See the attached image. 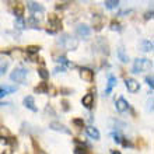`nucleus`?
Listing matches in <instances>:
<instances>
[{
    "label": "nucleus",
    "mask_w": 154,
    "mask_h": 154,
    "mask_svg": "<svg viewBox=\"0 0 154 154\" xmlns=\"http://www.w3.org/2000/svg\"><path fill=\"white\" fill-rule=\"evenodd\" d=\"M150 60L149 59H136L133 63V72L134 73H140V72H144V70L150 69Z\"/></svg>",
    "instance_id": "1"
},
{
    "label": "nucleus",
    "mask_w": 154,
    "mask_h": 154,
    "mask_svg": "<svg viewBox=\"0 0 154 154\" xmlns=\"http://www.w3.org/2000/svg\"><path fill=\"white\" fill-rule=\"evenodd\" d=\"M59 42H62V45H63L66 49H69V51H74V49H77V46H79V41H77L76 38H70L69 35H63V39L59 41Z\"/></svg>",
    "instance_id": "2"
},
{
    "label": "nucleus",
    "mask_w": 154,
    "mask_h": 154,
    "mask_svg": "<svg viewBox=\"0 0 154 154\" xmlns=\"http://www.w3.org/2000/svg\"><path fill=\"white\" fill-rule=\"evenodd\" d=\"M25 77H27V70L23 69V67H17V69H14L13 73L10 74V79H11L13 81H18V83L24 81Z\"/></svg>",
    "instance_id": "3"
},
{
    "label": "nucleus",
    "mask_w": 154,
    "mask_h": 154,
    "mask_svg": "<svg viewBox=\"0 0 154 154\" xmlns=\"http://www.w3.org/2000/svg\"><path fill=\"white\" fill-rule=\"evenodd\" d=\"M80 77L84 81H87V83H91V81L94 80V72L87 69V67H83V69L80 70Z\"/></svg>",
    "instance_id": "4"
},
{
    "label": "nucleus",
    "mask_w": 154,
    "mask_h": 154,
    "mask_svg": "<svg viewBox=\"0 0 154 154\" xmlns=\"http://www.w3.org/2000/svg\"><path fill=\"white\" fill-rule=\"evenodd\" d=\"M125 84H126V88L129 90L130 93H136V91H139V88H140L139 83L134 80V79H126Z\"/></svg>",
    "instance_id": "5"
},
{
    "label": "nucleus",
    "mask_w": 154,
    "mask_h": 154,
    "mask_svg": "<svg viewBox=\"0 0 154 154\" xmlns=\"http://www.w3.org/2000/svg\"><path fill=\"white\" fill-rule=\"evenodd\" d=\"M49 128L53 130H56V132H62V133H66V134H69L70 133V130L66 128V126H63L62 123H59V122H52L51 125H49Z\"/></svg>",
    "instance_id": "6"
},
{
    "label": "nucleus",
    "mask_w": 154,
    "mask_h": 154,
    "mask_svg": "<svg viewBox=\"0 0 154 154\" xmlns=\"http://www.w3.org/2000/svg\"><path fill=\"white\" fill-rule=\"evenodd\" d=\"M76 31H77V35H80V37H83V38H88L90 34H91V29H90V27H87V25H79Z\"/></svg>",
    "instance_id": "7"
},
{
    "label": "nucleus",
    "mask_w": 154,
    "mask_h": 154,
    "mask_svg": "<svg viewBox=\"0 0 154 154\" xmlns=\"http://www.w3.org/2000/svg\"><path fill=\"white\" fill-rule=\"evenodd\" d=\"M128 108H129V104H128V101H126L125 98H118L116 109L119 111V112H125V111H128Z\"/></svg>",
    "instance_id": "8"
},
{
    "label": "nucleus",
    "mask_w": 154,
    "mask_h": 154,
    "mask_svg": "<svg viewBox=\"0 0 154 154\" xmlns=\"http://www.w3.org/2000/svg\"><path fill=\"white\" fill-rule=\"evenodd\" d=\"M81 102H83V105L85 106V108H93L94 105V97L93 94H85L84 97H83V100H81Z\"/></svg>",
    "instance_id": "9"
},
{
    "label": "nucleus",
    "mask_w": 154,
    "mask_h": 154,
    "mask_svg": "<svg viewBox=\"0 0 154 154\" xmlns=\"http://www.w3.org/2000/svg\"><path fill=\"white\" fill-rule=\"evenodd\" d=\"M24 105L25 108H28V109L34 111V112H37V106H35V101H34V98L29 95V97H25L24 98Z\"/></svg>",
    "instance_id": "10"
},
{
    "label": "nucleus",
    "mask_w": 154,
    "mask_h": 154,
    "mask_svg": "<svg viewBox=\"0 0 154 154\" xmlns=\"http://www.w3.org/2000/svg\"><path fill=\"white\" fill-rule=\"evenodd\" d=\"M28 8L34 13V14H38V11H39V13L44 11V7H42L39 3H37V2H29V3H28Z\"/></svg>",
    "instance_id": "11"
},
{
    "label": "nucleus",
    "mask_w": 154,
    "mask_h": 154,
    "mask_svg": "<svg viewBox=\"0 0 154 154\" xmlns=\"http://www.w3.org/2000/svg\"><path fill=\"white\" fill-rule=\"evenodd\" d=\"M115 85H116V77L109 76V79H108V85H106V90H105V95H109Z\"/></svg>",
    "instance_id": "12"
},
{
    "label": "nucleus",
    "mask_w": 154,
    "mask_h": 154,
    "mask_svg": "<svg viewBox=\"0 0 154 154\" xmlns=\"http://www.w3.org/2000/svg\"><path fill=\"white\" fill-rule=\"evenodd\" d=\"M87 134H88L91 139H94V140H98V139H100V132H98L95 128H93V126H88V128H87Z\"/></svg>",
    "instance_id": "13"
},
{
    "label": "nucleus",
    "mask_w": 154,
    "mask_h": 154,
    "mask_svg": "<svg viewBox=\"0 0 154 154\" xmlns=\"http://www.w3.org/2000/svg\"><path fill=\"white\" fill-rule=\"evenodd\" d=\"M118 57H119V59H121L123 63L129 62V56L126 55V52H125V49H123V48H119V49H118Z\"/></svg>",
    "instance_id": "14"
},
{
    "label": "nucleus",
    "mask_w": 154,
    "mask_h": 154,
    "mask_svg": "<svg viewBox=\"0 0 154 154\" xmlns=\"http://www.w3.org/2000/svg\"><path fill=\"white\" fill-rule=\"evenodd\" d=\"M14 14H16L18 18H21V16L24 14V6L21 3H17L16 7H14Z\"/></svg>",
    "instance_id": "15"
},
{
    "label": "nucleus",
    "mask_w": 154,
    "mask_h": 154,
    "mask_svg": "<svg viewBox=\"0 0 154 154\" xmlns=\"http://www.w3.org/2000/svg\"><path fill=\"white\" fill-rule=\"evenodd\" d=\"M14 91H16V87H0V97H4L8 93H14Z\"/></svg>",
    "instance_id": "16"
},
{
    "label": "nucleus",
    "mask_w": 154,
    "mask_h": 154,
    "mask_svg": "<svg viewBox=\"0 0 154 154\" xmlns=\"http://www.w3.org/2000/svg\"><path fill=\"white\" fill-rule=\"evenodd\" d=\"M118 6H119V2H118V0H106L105 2L106 8H116Z\"/></svg>",
    "instance_id": "17"
},
{
    "label": "nucleus",
    "mask_w": 154,
    "mask_h": 154,
    "mask_svg": "<svg viewBox=\"0 0 154 154\" xmlns=\"http://www.w3.org/2000/svg\"><path fill=\"white\" fill-rule=\"evenodd\" d=\"M7 66H8V60H6V59H0V76L6 72Z\"/></svg>",
    "instance_id": "18"
},
{
    "label": "nucleus",
    "mask_w": 154,
    "mask_h": 154,
    "mask_svg": "<svg viewBox=\"0 0 154 154\" xmlns=\"http://www.w3.org/2000/svg\"><path fill=\"white\" fill-rule=\"evenodd\" d=\"M48 91V84L46 83H41V85H38L37 88H35V93L41 94V93H46Z\"/></svg>",
    "instance_id": "19"
},
{
    "label": "nucleus",
    "mask_w": 154,
    "mask_h": 154,
    "mask_svg": "<svg viewBox=\"0 0 154 154\" xmlns=\"http://www.w3.org/2000/svg\"><path fill=\"white\" fill-rule=\"evenodd\" d=\"M14 25H16L17 29H24L25 28V23H24V20H23V17H21V18H17L16 23H14Z\"/></svg>",
    "instance_id": "20"
},
{
    "label": "nucleus",
    "mask_w": 154,
    "mask_h": 154,
    "mask_svg": "<svg viewBox=\"0 0 154 154\" xmlns=\"http://www.w3.org/2000/svg\"><path fill=\"white\" fill-rule=\"evenodd\" d=\"M143 51H153V42L151 41H143Z\"/></svg>",
    "instance_id": "21"
},
{
    "label": "nucleus",
    "mask_w": 154,
    "mask_h": 154,
    "mask_svg": "<svg viewBox=\"0 0 154 154\" xmlns=\"http://www.w3.org/2000/svg\"><path fill=\"white\" fill-rule=\"evenodd\" d=\"M10 136V132H8V129L7 128H0V139L2 140H4V137H8Z\"/></svg>",
    "instance_id": "22"
},
{
    "label": "nucleus",
    "mask_w": 154,
    "mask_h": 154,
    "mask_svg": "<svg viewBox=\"0 0 154 154\" xmlns=\"http://www.w3.org/2000/svg\"><path fill=\"white\" fill-rule=\"evenodd\" d=\"M93 23H94V27L95 29H101V17H94L93 18Z\"/></svg>",
    "instance_id": "23"
},
{
    "label": "nucleus",
    "mask_w": 154,
    "mask_h": 154,
    "mask_svg": "<svg viewBox=\"0 0 154 154\" xmlns=\"http://www.w3.org/2000/svg\"><path fill=\"white\" fill-rule=\"evenodd\" d=\"M38 74H39V76H41V79H44V80H46V79H48V77H49V73H48V72H46V69H44V67H42V69H39V70H38Z\"/></svg>",
    "instance_id": "24"
},
{
    "label": "nucleus",
    "mask_w": 154,
    "mask_h": 154,
    "mask_svg": "<svg viewBox=\"0 0 154 154\" xmlns=\"http://www.w3.org/2000/svg\"><path fill=\"white\" fill-rule=\"evenodd\" d=\"M38 51H39V46H35V45L27 46V53H38Z\"/></svg>",
    "instance_id": "25"
},
{
    "label": "nucleus",
    "mask_w": 154,
    "mask_h": 154,
    "mask_svg": "<svg viewBox=\"0 0 154 154\" xmlns=\"http://www.w3.org/2000/svg\"><path fill=\"white\" fill-rule=\"evenodd\" d=\"M111 29L112 31H121V24L118 21H112L111 23Z\"/></svg>",
    "instance_id": "26"
},
{
    "label": "nucleus",
    "mask_w": 154,
    "mask_h": 154,
    "mask_svg": "<svg viewBox=\"0 0 154 154\" xmlns=\"http://www.w3.org/2000/svg\"><path fill=\"white\" fill-rule=\"evenodd\" d=\"M146 81H147V84L150 85V88H153V87H154V83H153V76H147V77H146Z\"/></svg>",
    "instance_id": "27"
},
{
    "label": "nucleus",
    "mask_w": 154,
    "mask_h": 154,
    "mask_svg": "<svg viewBox=\"0 0 154 154\" xmlns=\"http://www.w3.org/2000/svg\"><path fill=\"white\" fill-rule=\"evenodd\" d=\"M73 123H74V125H77V126H80V128H83V125H84L83 119H74Z\"/></svg>",
    "instance_id": "28"
},
{
    "label": "nucleus",
    "mask_w": 154,
    "mask_h": 154,
    "mask_svg": "<svg viewBox=\"0 0 154 154\" xmlns=\"http://www.w3.org/2000/svg\"><path fill=\"white\" fill-rule=\"evenodd\" d=\"M147 109L153 111V98H150V100H149V102H147Z\"/></svg>",
    "instance_id": "29"
},
{
    "label": "nucleus",
    "mask_w": 154,
    "mask_h": 154,
    "mask_svg": "<svg viewBox=\"0 0 154 154\" xmlns=\"http://www.w3.org/2000/svg\"><path fill=\"white\" fill-rule=\"evenodd\" d=\"M76 154H85L84 147H83V149H81V147H76Z\"/></svg>",
    "instance_id": "30"
},
{
    "label": "nucleus",
    "mask_w": 154,
    "mask_h": 154,
    "mask_svg": "<svg viewBox=\"0 0 154 154\" xmlns=\"http://www.w3.org/2000/svg\"><path fill=\"white\" fill-rule=\"evenodd\" d=\"M62 104H63V109H65V111L69 109V102H67V101H63Z\"/></svg>",
    "instance_id": "31"
},
{
    "label": "nucleus",
    "mask_w": 154,
    "mask_h": 154,
    "mask_svg": "<svg viewBox=\"0 0 154 154\" xmlns=\"http://www.w3.org/2000/svg\"><path fill=\"white\" fill-rule=\"evenodd\" d=\"M114 137H115V142H118V143L122 142V139H121V136H119V134H114Z\"/></svg>",
    "instance_id": "32"
},
{
    "label": "nucleus",
    "mask_w": 154,
    "mask_h": 154,
    "mask_svg": "<svg viewBox=\"0 0 154 154\" xmlns=\"http://www.w3.org/2000/svg\"><path fill=\"white\" fill-rule=\"evenodd\" d=\"M59 72H65V67H56V69H55V73H59Z\"/></svg>",
    "instance_id": "33"
},
{
    "label": "nucleus",
    "mask_w": 154,
    "mask_h": 154,
    "mask_svg": "<svg viewBox=\"0 0 154 154\" xmlns=\"http://www.w3.org/2000/svg\"><path fill=\"white\" fill-rule=\"evenodd\" d=\"M151 17H153V10H150V11L146 14V18H147V20H149V18H151Z\"/></svg>",
    "instance_id": "34"
},
{
    "label": "nucleus",
    "mask_w": 154,
    "mask_h": 154,
    "mask_svg": "<svg viewBox=\"0 0 154 154\" xmlns=\"http://www.w3.org/2000/svg\"><path fill=\"white\" fill-rule=\"evenodd\" d=\"M112 154H121V153H119V151H114V153H112Z\"/></svg>",
    "instance_id": "35"
},
{
    "label": "nucleus",
    "mask_w": 154,
    "mask_h": 154,
    "mask_svg": "<svg viewBox=\"0 0 154 154\" xmlns=\"http://www.w3.org/2000/svg\"><path fill=\"white\" fill-rule=\"evenodd\" d=\"M6 154H10V153H6Z\"/></svg>",
    "instance_id": "36"
}]
</instances>
